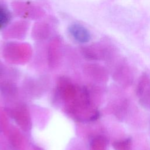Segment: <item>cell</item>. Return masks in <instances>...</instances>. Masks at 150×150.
<instances>
[{
	"instance_id": "obj_1",
	"label": "cell",
	"mask_w": 150,
	"mask_h": 150,
	"mask_svg": "<svg viewBox=\"0 0 150 150\" xmlns=\"http://www.w3.org/2000/svg\"><path fill=\"white\" fill-rule=\"evenodd\" d=\"M12 7L14 13L23 19L37 20L45 15V11L42 8L29 2L13 1Z\"/></svg>"
},
{
	"instance_id": "obj_2",
	"label": "cell",
	"mask_w": 150,
	"mask_h": 150,
	"mask_svg": "<svg viewBox=\"0 0 150 150\" xmlns=\"http://www.w3.org/2000/svg\"><path fill=\"white\" fill-rule=\"evenodd\" d=\"M31 52L30 45L25 43H8L3 50L4 56L7 59L16 62L26 60L30 57Z\"/></svg>"
},
{
	"instance_id": "obj_3",
	"label": "cell",
	"mask_w": 150,
	"mask_h": 150,
	"mask_svg": "<svg viewBox=\"0 0 150 150\" xmlns=\"http://www.w3.org/2000/svg\"><path fill=\"white\" fill-rule=\"evenodd\" d=\"M81 51L86 58L90 60H111L115 54L113 48L105 44H94L83 46Z\"/></svg>"
},
{
	"instance_id": "obj_4",
	"label": "cell",
	"mask_w": 150,
	"mask_h": 150,
	"mask_svg": "<svg viewBox=\"0 0 150 150\" xmlns=\"http://www.w3.org/2000/svg\"><path fill=\"white\" fill-rule=\"evenodd\" d=\"M112 73L114 80L124 87L129 86L132 82L131 70L128 65L123 61H120L116 63Z\"/></svg>"
},
{
	"instance_id": "obj_5",
	"label": "cell",
	"mask_w": 150,
	"mask_h": 150,
	"mask_svg": "<svg viewBox=\"0 0 150 150\" xmlns=\"http://www.w3.org/2000/svg\"><path fill=\"white\" fill-rule=\"evenodd\" d=\"M28 29L29 24L27 21H18L6 28L2 35L4 38L6 39L20 40L26 36Z\"/></svg>"
},
{
	"instance_id": "obj_6",
	"label": "cell",
	"mask_w": 150,
	"mask_h": 150,
	"mask_svg": "<svg viewBox=\"0 0 150 150\" xmlns=\"http://www.w3.org/2000/svg\"><path fill=\"white\" fill-rule=\"evenodd\" d=\"M136 94L141 104L150 108V77L146 74H143L140 77Z\"/></svg>"
},
{
	"instance_id": "obj_7",
	"label": "cell",
	"mask_w": 150,
	"mask_h": 150,
	"mask_svg": "<svg viewBox=\"0 0 150 150\" xmlns=\"http://www.w3.org/2000/svg\"><path fill=\"white\" fill-rule=\"evenodd\" d=\"M52 28L49 23L40 21L35 23L32 27V36L36 40H44L50 35Z\"/></svg>"
},
{
	"instance_id": "obj_8",
	"label": "cell",
	"mask_w": 150,
	"mask_h": 150,
	"mask_svg": "<svg viewBox=\"0 0 150 150\" xmlns=\"http://www.w3.org/2000/svg\"><path fill=\"white\" fill-rule=\"evenodd\" d=\"M69 31L73 38L79 43H87L90 40L91 35L89 30L80 24L71 25L69 28Z\"/></svg>"
},
{
	"instance_id": "obj_9",
	"label": "cell",
	"mask_w": 150,
	"mask_h": 150,
	"mask_svg": "<svg viewBox=\"0 0 150 150\" xmlns=\"http://www.w3.org/2000/svg\"><path fill=\"white\" fill-rule=\"evenodd\" d=\"M62 45L61 39L59 36L53 38L48 45V56L50 62L56 63L59 57Z\"/></svg>"
},
{
	"instance_id": "obj_10",
	"label": "cell",
	"mask_w": 150,
	"mask_h": 150,
	"mask_svg": "<svg viewBox=\"0 0 150 150\" xmlns=\"http://www.w3.org/2000/svg\"><path fill=\"white\" fill-rule=\"evenodd\" d=\"M112 146L115 150H132V142L130 138H121L114 141Z\"/></svg>"
},
{
	"instance_id": "obj_11",
	"label": "cell",
	"mask_w": 150,
	"mask_h": 150,
	"mask_svg": "<svg viewBox=\"0 0 150 150\" xmlns=\"http://www.w3.org/2000/svg\"><path fill=\"white\" fill-rule=\"evenodd\" d=\"M11 15L9 11L0 4V29L4 28L10 21Z\"/></svg>"
},
{
	"instance_id": "obj_12",
	"label": "cell",
	"mask_w": 150,
	"mask_h": 150,
	"mask_svg": "<svg viewBox=\"0 0 150 150\" xmlns=\"http://www.w3.org/2000/svg\"><path fill=\"white\" fill-rule=\"evenodd\" d=\"M93 150H107V142L104 137H98L93 144Z\"/></svg>"
}]
</instances>
